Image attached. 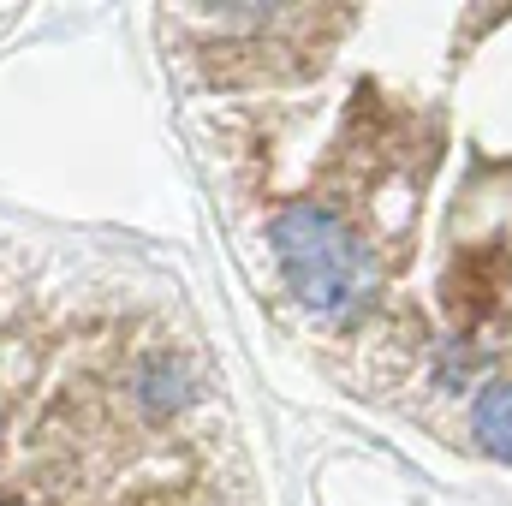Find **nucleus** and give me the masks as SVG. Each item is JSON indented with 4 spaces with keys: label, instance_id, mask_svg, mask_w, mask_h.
Returning a JSON list of instances; mask_svg holds the SVG:
<instances>
[{
    "label": "nucleus",
    "instance_id": "obj_1",
    "mask_svg": "<svg viewBox=\"0 0 512 506\" xmlns=\"http://www.w3.org/2000/svg\"><path fill=\"white\" fill-rule=\"evenodd\" d=\"M274 256L286 268V286L298 292V304L310 310H340L364 292V251L352 239V227L322 209V203H292L274 215L268 227Z\"/></svg>",
    "mask_w": 512,
    "mask_h": 506
},
{
    "label": "nucleus",
    "instance_id": "obj_2",
    "mask_svg": "<svg viewBox=\"0 0 512 506\" xmlns=\"http://www.w3.org/2000/svg\"><path fill=\"white\" fill-rule=\"evenodd\" d=\"M471 423H477L483 453H495V459H507L512 465V381H489V387L477 393Z\"/></svg>",
    "mask_w": 512,
    "mask_h": 506
}]
</instances>
